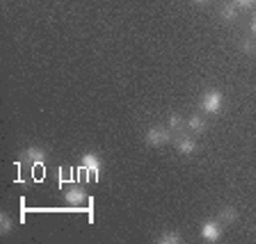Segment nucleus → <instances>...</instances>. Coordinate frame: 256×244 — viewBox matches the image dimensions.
I'll return each instance as SVG.
<instances>
[{
    "label": "nucleus",
    "instance_id": "obj_17",
    "mask_svg": "<svg viewBox=\"0 0 256 244\" xmlns=\"http://www.w3.org/2000/svg\"><path fill=\"white\" fill-rule=\"evenodd\" d=\"M194 2H197V5H206L208 0H194Z\"/></svg>",
    "mask_w": 256,
    "mask_h": 244
},
{
    "label": "nucleus",
    "instance_id": "obj_11",
    "mask_svg": "<svg viewBox=\"0 0 256 244\" xmlns=\"http://www.w3.org/2000/svg\"><path fill=\"white\" fill-rule=\"evenodd\" d=\"M236 16H238V5H236V2H229V5L222 7V18L224 21H234Z\"/></svg>",
    "mask_w": 256,
    "mask_h": 244
},
{
    "label": "nucleus",
    "instance_id": "obj_16",
    "mask_svg": "<svg viewBox=\"0 0 256 244\" xmlns=\"http://www.w3.org/2000/svg\"><path fill=\"white\" fill-rule=\"evenodd\" d=\"M252 32H254V37H256V16H254V21H252Z\"/></svg>",
    "mask_w": 256,
    "mask_h": 244
},
{
    "label": "nucleus",
    "instance_id": "obj_3",
    "mask_svg": "<svg viewBox=\"0 0 256 244\" xmlns=\"http://www.w3.org/2000/svg\"><path fill=\"white\" fill-rule=\"evenodd\" d=\"M80 169L85 171V174H90L92 178H98V174H101V158L96 153H85L82 155V162H80Z\"/></svg>",
    "mask_w": 256,
    "mask_h": 244
},
{
    "label": "nucleus",
    "instance_id": "obj_4",
    "mask_svg": "<svg viewBox=\"0 0 256 244\" xmlns=\"http://www.w3.org/2000/svg\"><path fill=\"white\" fill-rule=\"evenodd\" d=\"M23 162L30 167H42L44 162H46V151H44L42 146H28V149L23 151Z\"/></svg>",
    "mask_w": 256,
    "mask_h": 244
},
{
    "label": "nucleus",
    "instance_id": "obj_15",
    "mask_svg": "<svg viewBox=\"0 0 256 244\" xmlns=\"http://www.w3.org/2000/svg\"><path fill=\"white\" fill-rule=\"evenodd\" d=\"M242 50H245V53H252V50H254V43L245 41V43H242Z\"/></svg>",
    "mask_w": 256,
    "mask_h": 244
},
{
    "label": "nucleus",
    "instance_id": "obj_6",
    "mask_svg": "<svg viewBox=\"0 0 256 244\" xmlns=\"http://www.w3.org/2000/svg\"><path fill=\"white\" fill-rule=\"evenodd\" d=\"M202 238L206 240V242H218L220 238H222V226H220V222H206L202 226Z\"/></svg>",
    "mask_w": 256,
    "mask_h": 244
},
{
    "label": "nucleus",
    "instance_id": "obj_7",
    "mask_svg": "<svg viewBox=\"0 0 256 244\" xmlns=\"http://www.w3.org/2000/svg\"><path fill=\"white\" fill-rule=\"evenodd\" d=\"M176 151H178L181 155H192L194 151H197V142L190 139V137H183V139L176 142Z\"/></svg>",
    "mask_w": 256,
    "mask_h": 244
},
{
    "label": "nucleus",
    "instance_id": "obj_8",
    "mask_svg": "<svg viewBox=\"0 0 256 244\" xmlns=\"http://www.w3.org/2000/svg\"><path fill=\"white\" fill-rule=\"evenodd\" d=\"M181 242V233L178 231H165L158 238V244H178Z\"/></svg>",
    "mask_w": 256,
    "mask_h": 244
},
{
    "label": "nucleus",
    "instance_id": "obj_13",
    "mask_svg": "<svg viewBox=\"0 0 256 244\" xmlns=\"http://www.w3.org/2000/svg\"><path fill=\"white\" fill-rule=\"evenodd\" d=\"M183 126V119L178 114H172L170 117V128H181Z\"/></svg>",
    "mask_w": 256,
    "mask_h": 244
},
{
    "label": "nucleus",
    "instance_id": "obj_14",
    "mask_svg": "<svg viewBox=\"0 0 256 244\" xmlns=\"http://www.w3.org/2000/svg\"><path fill=\"white\" fill-rule=\"evenodd\" d=\"M236 5L238 7H254L256 0H236Z\"/></svg>",
    "mask_w": 256,
    "mask_h": 244
},
{
    "label": "nucleus",
    "instance_id": "obj_9",
    "mask_svg": "<svg viewBox=\"0 0 256 244\" xmlns=\"http://www.w3.org/2000/svg\"><path fill=\"white\" fill-rule=\"evenodd\" d=\"M220 219H222V222H226V224L236 222V219H238V210H236V208H231V206L222 208V210H220Z\"/></svg>",
    "mask_w": 256,
    "mask_h": 244
},
{
    "label": "nucleus",
    "instance_id": "obj_5",
    "mask_svg": "<svg viewBox=\"0 0 256 244\" xmlns=\"http://www.w3.org/2000/svg\"><path fill=\"white\" fill-rule=\"evenodd\" d=\"M64 201L69 203V206H76V208H78V206H85L90 199H87V192L82 190V187L76 185V187H71V190L64 194Z\"/></svg>",
    "mask_w": 256,
    "mask_h": 244
},
{
    "label": "nucleus",
    "instance_id": "obj_10",
    "mask_svg": "<svg viewBox=\"0 0 256 244\" xmlns=\"http://www.w3.org/2000/svg\"><path fill=\"white\" fill-rule=\"evenodd\" d=\"M188 128H190V130H194V133H202L204 128H206V121H204V117L194 114V117L188 119Z\"/></svg>",
    "mask_w": 256,
    "mask_h": 244
},
{
    "label": "nucleus",
    "instance_id": "obj_1",
    "mask_svg": "<svg viewBox=\"0 0 256 244\" xmlns=\"http://www.w3.org/2000/svg\"><path fill=\"white\" fill-rule=\"evenodd\" d=\"M222 105H224V96L220 94L218 89H210V91L204 94V98H202V110L204 112H208V114H218V112L222 110Z\"/></svg>",
    "mask_w": 256,
    "mask_h": 244
},
{
    "label": "nucleus",
    "instance_id": "obj_12",
    "mask_svg": "<svg viewBox=\"0 0 256 244\" xmlns=\"http://www.w3.org/2000/svg\"><path fill=\"white\" fill-rule=\"evenodd\" d=\"M0 231H2V235H7L12 231V217L7 213L0 215Z\"/></svg>",
    "mask_w": 256,
    "mask_h": 244
},
{
    "label": "nucleus",
    "instance_id": "obj_2",
    "mask_svg": "<svg viewBox=\"0 0 256 244\" xmlns=\"http://www.w3.org/2000/svg\"><path fill=\"white\" fill-rule=\"evenodd\" d=\"M170 126H154V128H149V130H146V144H149V146H156V149H158V146H162V144H167L170 142Z\"/></svg>",
    "mask_w": 256,
    "mask_h": 244
}]
</instances>
